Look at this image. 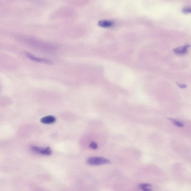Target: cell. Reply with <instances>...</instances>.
<instances>
[{"label": "cell", "mask_w": 191, "mask_h": 191, "mask_svg": "<svg viewBox=\"0 0 191 191\" xmlns=\"http://www.w3.org/2000/svg\"><path fill=\"white\" fill-rule=\"evenodd\" d=\"M88 164L91 165H100L110 163L108 159L101 157H90L87 160Z\"/></svg>", "instance_id": "1"}, {"label": "cell", "mask_w": 191, "mask_h": 191, "mask_svg": "<svg viewBox=\"0 0 191 191\" xmlns=\"http://www.w3.org/2000/svg\"><path fill=\"white\" fill-rule=\"evenodd\" d=\"M31 149L35 153L46 156H49L52 153V150L49 147L41 148L36 146H32L31 147Z\"/></svg>", "instance_id": "2"}, {"label": "cell", "mask_w": 191, "mask_h": 191, "mask_svg": "<svg viewBox=\"0 0 191 191\" xmlns=\"http://www.w3.org/2000/svg\"><path fill=\"white\" fill-rule=\"evenodd\" d=\"M25 55L29 59H31V60L35 61V62L44 63L48 64H51L52 63V61L49 60L37 57L34 56V55H31L30 54L28 53H26Z\"/></svg>", "instance_id": "3"}, {"label": "cell", "mask_w": 191, "mask_h": 191, "mask_svg": "<svg viewBox=\"0 0 191 191\" xmlns=\"http://www.w3.org/2000/svg\"><path fill=\"white\" fill-rule=\"evenodd\" d=\"M189 45H187L183 46H180L174 49V52L178 55H184L187 52L188 49L190 47Z\"/></svg>", "instance_id": "4"}, {"label": "cell", "mask_w": 191, "mask_h": 191, "mask_svg": "<svg viewBox=\"0 0 191 191\" xmlns=\"http://www.w3.org/2000/svg\"><path fill=\"white\" fill-rule=\"evenodd\" d=\"M56 120V118L54 116H47L43 117L41 118V122L42 123L46 124H50L54 123Z\"/></svg>", "instance_id": "5"}, {"label": "cell", "mask_w": 191, "mask_h": 191, "mask_svg": "<svg viewBox=\"0 0 191 191\" xmlns=\"http://www.w3.org/2000/svg\"><path fill=\"white\" fill-rule=\"evenodd\" d=\"M113 22L109 20H102L99 21L98 25L102 27L108 28L113 26Z\"/></svg>", "instance_id": "6"}, {"label": "cell", "mask_w": 191, "mask_h": 191, "mask_svg": "<svg viewBox=\"0 0 191 191\" xmlns=\"http://www.w3.org/2000/svg\"><path fill=\"white\" fill-rule=\"evenodd\" d=\"M140 187L143 191H152L150 188L152 185L149 184H142L140 185Z\"/></svg>", "instance_id": "7"}, {"label": "cell", "mask_w": 191, "mask_h": 191, "mask_svg": "<svg viewBox=\"0 0 191 191\" xmlns=\"http://www.w3.org/2000/svg\"><path fill=\"white\" fill-rule=\"evenodd\" d=\"M169 119L171 121V122H172V124H173L176 126L180 127H182L184 126V124L183 123L176 120V119H172V118H169Z\"/></svg>", "instance_id": "8"}, {"label": "cell", "mask_w": 191, "mask_h": 191, "mask_svg": "<svg viewBox=\"0 0 191 191\" xmlns=\"http://www.w3.org/2000/svg\"><path fill=\"white\" fill-rule=\"evenodd\" d=\"M90 148L93 149H96L98 148V145L96 143L92 142L89 145Z\"/></svg>", "instance_id": "9"}, {"label": "cell", "mask_w": 191, "mask_h": 191, "mask_svg": "<svg viewBox=\"0 0 191 191\" xmlns=\"http://www.w3.org/2000/svg\"><path fill=\"white\" fill-rule=\"evenodd\" d=\"M182 11L185 13H191V7H186L182 10Z\"/></svg>", "instance_id": "10"}, {"label": "cell", "mask_w": 191, "mask_h": 191, "mask_svg": "<svg viewBox=\"0 0 191 191\" xmlns=\"http://www.w3.org/2000/svg\"><path fill=\"white\" fill-rule=\"evenodd\" d=\"M177 85L179 87L182 88H185L187 87V85H183V84H182V85H180V84L177 83Z\"/></svg>", "instance_id": "11"}]
</instances>
